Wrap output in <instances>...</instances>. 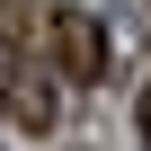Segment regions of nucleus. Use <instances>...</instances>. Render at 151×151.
<instances>
[{"instance_id": "nucleus-2", "label": "nucleus", "mask_w": 151, "mask_h": 151, "mask_svg": "<svg viewBox=\"0 0 151 151\" xmlns=\"http://www.w3.org/2000/svg\"><path fill=\"white\" fill-rule=\"evenodd\" d=\"M0 107H9L18 133H45L53 124V89H45V62H18L9 80H0Z\"/></svg>"}, {"instance_id": "nucleus-4", "label": "nucleus", "mask_w": 151, "mask_h": 151, "mask_svg": "<svg viewBox=\"0 0 151 151\" xmlns=\"http://www.w3.org/2000/svg\"><path fill=\"white\" fill-rule=\"evenodd\" d=\"M133 124H142V142H151V89H142V107H133Z\"/></svg>"}, {"instance_id": "nucleus-1", "label": "nucleus", "mask_w": 151, "mask_h": 151, "mask_svg": "<svg viewBox=\"0 0 151 151\" xmlns=\"http://www.w3.org/2000/svg\"><path fill=\"white\" fill-rule=\"evenodd\" d=\"M53 71L62 80H107V27H98V9L53 0Z\"/></svg>"}, {"instance_id": "nucleus-3", "label": "nucleus", "mask_w": 151, "mask_h": 151, "mask_svg": "<svg viewBox=\"0 0 151 151\" xmlns=\"http://www.w3.org/2000/svg\"><path fill=\"white\" fill-rule=\"evenodd\" d=\"M36 27V0H0V36H27Z\"/></svg>"}]
</instances>
